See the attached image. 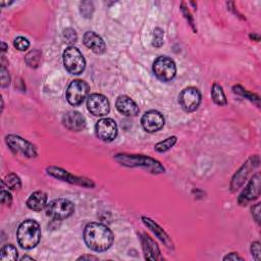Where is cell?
<instances>
[{"label":"cell","instance_id":"obj_1","mask_svg":"<svg viewBox=\"0 0 261 261\" xmlns=\"http://www.w3.org/2000/svg\"><path fill=\"white\" fill-rule=\"evenodd\" d=\"M112 232L102 224L90 223L84 230V241L88 248L96 252L108 250L113 243Z\"/></svg>","mask_w":261,"mask_h":261},{"label":"cell","instance_id":"obj_2","mask_svg":"<svg viewBox=\"0 0 261 261\" xmlns=\"http://www.w3.org/2000/svg\"><path fill=\"white\" fill-rule=\"evenodd\" d=\"M19 245L23 249H33L41 239V229L36 220L27 219L20 225L17 233Z\"/></svg>","mask_w":261,"mask_h":261},{"label":"cell","instance_id":"obj_3","mask_svg":"<svg viewBox=\"0 0 261 261\" xmlns=\"http://www.w3.org/2000/svg\"><path fill=\"white\" fill-rule=\"evenodd\" d=\"M115 160L119 161L121 164L136 167L142 166L146 168L149 173L152 174H162L164 173V167L160 164L159 161L155 160L151 157H146L143 155H129V154H117L115 156Z\"/></svg>","mask_w":261,"mask_h":261},{"label":"cell","instance_id":"obj_4","mask_svg":"<svg viewBox=\"0 0 261 261\" xmlns=\"http://www.w3.org/2000/svg\"><path fill=\"white\" fill-rule=\"evenodd\" d=\"M62 57L64 68L70 74L80 75L85 71L86 60L78 48L74 46L68 47L64 50Z\"/></svg>","mask_w":261,"mask_h":261},{"label":"cell","instance_id":"obj_5","mask_svg":"<svg viewBox=\"0 0 261 261\" xmlns=\"http://www.w3.org/2000/svg\"><path fill=\"white\" fill-rule=\"evenodd\" d=\"M74 211V203L63 198L52 200L46 206V215L54 220H63L65 218H69Z\"/></svg>","mask_w":261,"mask_h":261},{"label":"cell","instance_id":"obj_6","mask_svg":"<svg viewBox=\"0 0 261 261\" xmlns=\"http://www.w3.org/2000/svg\"><path fill=\"white\" fill-rule=\"evenodd\" d=\"M153 73L162 82L172 81L177 74L176 63L172 58L160 56L153 63Z\"/></svg>","mask_w":261,"mask_h":261},{"label":"cell","instance_id":"obj_7","mask_svg":"<svg viewBox=\"0 0 261 261\" xmlns=\"http://www.w3.org/2000/svg\"><path fill=\"white\" fill-rule=\"evenodd\" d=\"M5 141L12 152L21 153L29 158H34L38 155L35 146L20 136L8 135L5 137Z\"/></svg>","mask_w":261,"mask_h":261},{"label":"cell","instance_id":"obj_8","mask_svg":"<svg viewBox=\"0 0 261 261\" xmlns=\"http://www.w3.org/2000/svg\"><path fill=\"white\" fill-rule=\"evenodd\" d=\"M179 102L182 108L186 112H194L197 110L201 103V93L195 87H188L181 92Z\"/></svg>","mask_w":261,"mask_h":261},{"label":"cell","instance_id":"obj_9","mask_svg":"<svg viewBox=\"0 0 261 261\" xmlns=\"http://www.w3.org/2000/svg\"><path fill=\"white\" fill-rule=\"evenodd\" d=\"M89 85L82 80L73 81L67 90V99L73 106H78L85 100L89 93Z\"/></svg>","mask_w":261,"mask_h":261},{"label":"cell","instance_id":"obj_10","mask_svg":"<svg viewBox=\"0 0 261 261\" xmlns=\"http://www.w3.org/2000/svg\"><path fill=\"white\" fill-rule=\"evenodd\" d=\"M47 173H48V175H50L52 177H54L56 179L64 181V182H69V183H71V184L81 185V186L87 187V188H93L95 186L94 183L91 180L73 176V175L69 174L67 171H64V169L59 168V167L50 166L47 168Z\"/></svg>","mask_w":261,"mask_h":261},{"label":"cell","instance_id":"obj_11","mask_svg":"<svg viewBox=\"0 0 261 261\" xmlns=\"http://www.w3.org/2000/svg\"><path fill=\"white\" fill-rule=\"evenodd\" d=\"M88 110L96 116L106 115L110 110V104L108 99L102 94H92L87 100Z\"/></svg>","mask_w":261,"mask_h":261},{"label":"cell","instance_id":"obj_12","mask_svg":"<svg viewBox=\"0 0 261 261\" xmlns=\"http://www.w3.org/2000/svg\"><path fill=\"white\" fill-rule=\"evenodd\" d=\"M97 137L104 142H111L117 136V125L112 119H101L95 126Z\"/></svg>","mask_w":261,"mask_h":261},{"label":"cell","instance_id":"obj_13","mask_svg":"<svg viewBox=\"0 0 261 261\" xmlns=\"http://www.w3.org/2000/svg\"><path fill=\"white\" fill-rule=\"evenodd\" d=\"M141 124L143 129L148 133H154L161 130L164 126L163 115L156 110H149L142 116Z\"/></svg>","mask_w":261,"mask_h":261},{"label":"cell","instance_id":"obj_14","mask_svg":"<svg viewBox=\"0 0 261 261\" xmlns=\"http://www.w3.org/2000/svg\"><path fill=\"white\" fill-rule=\"evenodd\" d=\"M260 195V174H256L250 180L245 190L241 193L238 202L241 205H246L248 202L255 200Z\"/></svg>","mask_w":261,"mask_h":261},{"label":"cell","instance_id":"obj_15","mask_svg":"<svg viewBox=\"0 0 261 261\" xmlns=\"http://www.w3.org/2000/svg\"><path fill=\"white\" fill-rule=\"evenodd\" d=\"M63 126L70 130L80 132L86 127V120L83 114L78 111H69L62 116Z\"/></svg>","mask_w":261,"mask_h":261},{"label":"cell","instance_id":"obj_16","mask_svg":"<svg viewBox=\"0 0 261 261\" xmlns=\"http://www.w3.org/2000/svg\"><path fill=\"white\" fill-rule=\"evenodd\" d=\"M85 46L92 50L96 54H103L106 51V45L103 39L95 32H87L83 37Z\"/></svg>","mask_w":261,"mask_h":261},{"label":"cell","instance_id":"obj_17","mask_svg":"<svg viewBox=\"0 0 261 261\" xmlns=\"http://www.w3.org/2000/svg\"><path fill=\"white\" fill-rule=\"evenodd\" d=\"M116 109L125 116H136L139 113V106L137 103L129 96H120L115 103Z\"/></svg>","mask_w":261,"mask_h":261},{"label":"cell","instance_id":"obj_18","mask_svg":"<svg viewBox=\"0 0 261 261\" xmlns=\"http://www.w3.org/2000/svg\"><path fill=\"white\" fill-rule=\"evenodd\" d=\"M142 241V246H143V250H144L145 258L148 260H160L162 257L160 256V251L158 246L156 245V243L146 236L145 234L142 235L141 237Z\"/></svg>","mask_w":261,"mask_h":261},{"label":"cell","instance_id":"obj_19","mask_svg":"<svg viewBox=\"0 0 261 261\" xmlns=\"http://www.w3.org/2000/svg\"><path fill=\"white\" fill-rule=\"evenodd\" d=\"M48 196L43 191H36L29 197L27 200V206L31 210L34 211H41L47 206Z\"/></svg>","mask_w":261,"mask_h":261},{"label":"cell","instance_id":"obj_20","mask_svg":"<svg viewBox=\"0 0 261 261\" xmlns=\"http://www.w3.org/2000/svg\"><path fill=\"white\" fill-rule=\"evenodd\" d=\"M142 219H143V223H144L146 225V227H148L150 229V231H152L156 235V236H157V238L163 244H165V246H167L169 248L173 247V242H172L171 239H169L168 235L157 224L154 223V221L151 218H149V217L143 216Z\"/></svg>","mask_w":261,"mask_h":261},{"label":"cell","instance_id":"obj_21","mask_svg":"<svg viewBox=\"0 0 261 261\" xmlns=\"http://www.w3.org/2000/svg\"><path fill=\"white\" fill-rule=\"evenodd\" d=\"M251 168H252V165L250 164V160L248 161V162H246L242 166V168L236 174V176L234 177V179L232 181L231 187L233 188V191L239 189V187L243 185L244 180L247 178V176H248V174H249V171H250Z\"/></svg>","mask_w":261,"mask_h":261},{"label":"cell","instance_id":"obj_22","mask_svg":"<svg viewBox=\"0 0 261 261\" xmlns=\"http://www.w3.org/2000/svg\"><path fill=\"white\" fill-rule=\"evenodd\" d=\"M18 250L17 248L11 245H4L1 248V251H0V260L1 261H16L18 259Z\"/></svg>","mask_w":261,"mask_h":261},{"label":"cell","instance_id":"obj_23","mask_svg":"<svg viewBox=\"0 0 261 261\" xmlns=\"http://www.w3.org/2000/svg\"><path fill=\"white\" fill-rule=\"evenodd\" d=\"M211 97H212V100L214 101V103L217 104V105H219V106L226 105V104L228 103L227 98H226V94L224 92V89L218 84H214L212 86Z\"/></svg>","mask_w":261,"mask_h":261},{"label":"cell","instance_id":"obj_24","mask_svg":"<svg viewBox=\"0 0 261 261\" xmlns=\"http://www.w3.org/2000/svg\"><path fill=\"white\" fill-rule=\"evenodd\" d=\"M25 60L30 68L37 69L39 65H40V62L42 60V52L39 50H33L26 55Z\"/></svg>","mask_w":261,"mask_h":261},{"label":"cell","instance_id":"obj_25","mask_svg":"<svg viewBox=\"0 0 261 261\" xmlns=\"http://www.w3.org/2000/svg\"><path fill=\"white\" fill-rule=\"evenodd\" d=\"M177 143V137L176 136H171L166 138L165 140L157 143V144L155 145L154 149L159 152V153H163L168 151L169 149H172L174 147V145Z\"/></svg>","mask_w":261,"mask_h":261},{"label":"cell","instance_id":"obj_26","mask_svg":"<svg viewBox=\"0 0 261 261\" xmlns=\"http://www.w3.org/2000/svg\"><path fill=\"white\" fill-rule=\"evenodd\" d=\"M3 183L5 184V186L10 189V190H19L22 187V182L21 179L19 178V176L15 175V174H10L8 176H6V178L4 179Z\"/></svg>","mask_w":261,"mask_h":261},{"label":"cell","instance_id":"obj_27","mask_svg":"<svg viewBox=\"0 0 261 261\" xmlns=\"http://www.w3.org/2000/svg\"><path fill=\"white\" fill-rule=\"evenodd\" d=\"M234 92L244 96L245 98H248L249 100H251L252 102H256L257 105L259 106V98H258V96H256L254 94H251L249 92H247V91L244 90L242 87H240V86H235L234 87Z\"/></svg>","mask_w":261,"mask_h":261},{"label":"cell","instance_id":"obj_28","mask_svg":"<svg viewBox=\"0 0 261 261\" xmlns=\"http://www.w3.org/2000/svg\"><path fill=\"white\" fill-rule=\"evenodd\" d=\"M163 37H164V32L160 28H156L153 32L152 45L154 47H161L163 45Z\"/></svg>","mask_w":261,"mask_h":261},{"label":"cell","instance_id":"obj_29","mask_svg":"<svg viewBox=\"0 0 261 261\" xmlns=\"http://www.w3.org/2000/svg\"><path fill=\"white\" fill-rule=\"evenodd\" d=\"M80 11H81V14L85 18H91V17H92L93 11H94L93 3L92 2H89V1L82 2L81 5H80Z\"/></svg>","mask_w":261,"mask_h":261},{"label":"cell","instance_id":"obj_30","mask_svg":"<svg viewBox=\"0 0 261 261\" xmlns=\"http://www.w3.org/2000/svg\"><path fill=\"white\" fill-rule=\"evenodd\" d=\"M14 45L18 50L25 51L30 47V42L28 41V39H26L25 37H18L15 39Z\"/></svg>","mask_w":261,"mask_h":261},{"label":"cell","instance_id":"obj_31","mask_svg":"<svg viewBox=\"0 0 261 261\" xmlns=\"http://www.w3.org/2000/svg\"><path fill=\"white\" fill-rule=\"evenodd\" d=\"M63 37L65 39V41H67L69 44H73V43H76L77 40H78V36H77V33L74 29L72 28H68L65 29L64 32H63Z\"/></svg>","mask_w":261,"mask_h":261},{"label":"cell","instance_id":"obj_32","mask_svg":"<svg viewBox=\"0 0 261 261\" xmlns=\"http://www.w3.org/2000/svg\"><path fill=\"white\" fill-rule=\"evenodd\" d=\"M0 74H1V87L2 88L8 87L10 84V77L5 67H2L1 65V71H0Z\"/></svg>","mask_w":261,"mask_h":261},{"label":"cell","instance_id":"obj_33","mask_svg":"<svg viewBox=\"0 0 261 261\" xmlns=\"http://www.w3.org/2000/svg\"><path fill=\"white\" fill-rule=\"evenodd\" d=\"M251 254L253 256V258L257 261L260 260L261 258V253H260V243L258 241L252 243L251 245Z\"/></svg>","mask_w":261,"mask_h":261},{"label":"cell","instance_id":"obj_34","mask_svg":"<svg viewBox=\"0 0 261 261\" xmlns=\"http://www.w3.org/2000/svg\"><path fill=\"white\" fill-rule=\"evenodd\" d=\"M0 198H1V203L5 204L7 206H10L12 203V196L8 191L2 190L0 193Z\"/></svg>","mask_w":261,"mask_h":261},{"label":"cell","instance_id":"obj_35","mask_svg":"<svg viewBox=\"0 0 261 261\" xmlns=\"http://www.w3.org/2000/svg\"><path fill=\"white\" fill-rule=\"evenodd\" d=\"M252 215H253V218L255 219L256 223L259 224V220H260V203L256 204L252 208Z\"/></svg>","mask_w":261,"mask_h":261},{"label":"cell","instance_id":"obj_36","mask_svg":"<svg viewBox=\"0 0 261 261\" xmlns=\"http://www.w3.org/2000/svg\"><path fill=\"white\" fill-rule=\"evenodd\" d=\"M182 10H183V12H184V15H185L186 19H187V20L189 21L190 25H191V26H192V27H193L194 31L196 32V30H195V28H194V23H193V19L191 18V15H190V12H189L188 8H186V7H185V4H184V3H183V4H182Z\"/></svg>","mask_w":261,"mask_h":261},{"label":"cell","instance_id":"obj_37","mask_svg":"<svg viewBox=\"0 0 261 261\" xmlns=\"http://www.w3.org/2000/svg\"><path fill=\"white\" fill-rule=\"evenodd\" d=\"M224 260H235V261H236V260H244V258L241 257V256H239L237 253L233 252V253L225 256L224 257Z\"/></svg>","mask_w":261,"mask_h":261},{"label":"cell","instance_id":"obj_38","mask_svg":"<svg viewBox=\"0 0 261 261\" xmlns=\"http://www.w3.org/2000/svg\"><path fill=\"white\" fill-rule=\"evenodd\" d=\"M78 260H98V257L91 256V255H84L78 258Z\"/></svg>","mask_w":261,"mask_h":261},{"label":"cell","instance_id":"obj_39","mask_svg":"<svg viewBox=\"0 0 261 261\" xmlns=\"http://www.w3.org/2000/svg\"><path fill=\"white\" fill-rule=\"evenodd\" d=\"M21 260L22 261H24V260H34L32 257H29V256H23L22 258H21Z\"/></svg>","mask_w":261,"mask_h":261},{"label":"cell","instance_id":"obj_40","mask_svg":"<svg viewBox=\"0 0 261 261\" xmlns=\"http://www.w3.org/2000/svg\"><path fill=\"white\" fill-rule=\"evenodd\" d=\"M1 46H2V52H5L6 49H7V45H6L4 42H2V43H1Z\"/></svg>","mask_w":261,"mask_h":261}]
</instances>
